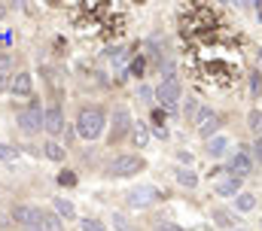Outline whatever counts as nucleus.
Instances as JSON below:
<instances>
[{"mask_svg": "<svg viewBox=\"0 0 262 231\" xmlns=\"http://www.w3.org/2000/svg\"><path fill=\"white\" fill-rule=\"evenodd\" d=\"M104 125H107V115H104V110H98V107H85V110H79V115H76V134L82 140H98L101 131H104Z\"/></svg>", "mask_w": 262, "mask_h": 231, "instance_id": "f257e3e1", "label": "nucleus"}, {"mask_svg": "<svg viewBox=\"0 0 262 231\" xmlns=\"http://www.w3.org/2000/svg\"><path fill=\"white\" fill-rule=\"evenodd\" d=\"M15 125H18L21 134H37L40 128H46V110H40L34 104L31 110H21V113L15 115Z\"/></svg>", "mask_w": 262, "mask_h": 231, "instance_id": "f03ea898", "label": "nucleus"}, {"mask_svg": "<svg viewBox=\"0 0 262 231\" xmlns=\"http://www.w3.org/2000/svg\"><path fill=\"white\" fill-rule=\"evenodd\" d=\"M140 171H143V158L140 155H116L107 165L110 176H134V173H140Z\"/></svg>", "mask_w": 262, "mask_h": 231, "instance_id": "7ed1b4c3", "label": "nucleus"}, {"mask_svg": "<svg viewBox=\"0 0 262 231\" xmlns=\"http://www.w3.org/2000/svg\"><path fill=\"white\" fill-rule=\"evenodd\" d=\"M156 98L162 101V107H168V110H174V107H177V101L183 98V88H180V79H177V76H168V79H162V85L156 88Z\"/></svg>", "mask_w": 262, "mask_h": 231, "instance_id": "20e7f679", "label": "nucleus"}, {"mask_svg": "<svg viewBox=\"0 0 262 231\" xmlns=\"http://www.w3.org/2000/svg\"><path fill=\"white\" fill-rule=\"evenodd\" d=\"M131 113H128V107H116L113 110V125H110V143H119L125 134L131 131Z\"/></svg>", "mask_w": 262, "mask_h": 231, "instance_id": "39448f33", "label": "nucleus"}, {"mask_svg": "<svg viewBox=\"0 0 262 231\" xmlns=\"http://www.w3.org/2000/svg\"><path fill=\"white\" fill-rule=\"evenodd\" d=\"M12 219H15L18 225H25V228L43 225V213H40L37 207H31V204H15V207H12Z\"/></svg>", "mask_w": 262, "mask_h": 231, "instance_id": "423d86ee", "label": "nucleus"}, {"mask_svg": "<svg viewBox=\"0 0 262 231\" xmlns=\"http://www.w3.org/2000/svg\"><path fill=\"white\" fill-rule=\"evenodd\" d=\"M226 171L232 173V176H241V179H244L247 173L253 171V158H250V155H247V152L241 149V152H235V155L229 158V165H226Z\"/></svg>", "mask_w": 262, "mask_h": 231, "instance_id": "0eeeda50", "label": "nucleus"}, {"mask_svg": "<svg viewBox=\"0 0 262 231\" xmlns=\"http://www.w3.org/2000/svg\"><path fill=\"white\" fill-rule=\"evenodd\" d=\"M9 91H12V95H18V98H25V95H31V91H34V76H31L28 70H21V73H15V76L9 79Z\"/></svg>", "mask_w": 262, "mask_h": 231, "instance_id": "6e6552de", "label": "nucleus"}, {"mask_svg": "<svg viewBox=\"0 0 262 231\" xmlns=\"http://www.w3.org/2000/svg\"><path fill=\"white\" fill-rule=\"evenodd\" d=\"M220 131V115L210 113V110H198V134L201 137H210Z\"/></svg>", "mask_w": 262, "mask_h": 231, "instance_id": "1a4fd4ad", "label": "nucleus"}, {"mask_svg": "<svg viewBox=\"0 0 262 231\" xmlns=\"http://www.w3.org/2000/svg\"><path fill=\"white\" fill-rule=\"evenodd\" d=\"M156 195H159L156 189H149V186H140V189H131V192L125 195V198H128V204H131V207H149Z\"/></svg>", "mask_w": 262, "mask_h": 231, "instance_id": "9d476101", "label": "nucleus"}, {"mask_svg": "<svg viewBox=\"0 0 262 231\" xmlns=\"http://www.w3.org/2000/svg\"><path fill=\"white\" fill-rule=\"evenodd\" d=\"M43 131L52 134V137H58L64 131V113H61V107H49L46 110V128Z\"/></svg>", "mask_w": 262, "mask_h": 231, "instance_id": "9b49d317", "label": "nucleus"}, {"mask_svg": "<svg viewBox=\"0 0 262 231\" xmlns=\"http://www.w3.org/2000/svg\"><path fill=\"white\" fill-rule=\"evenodd\" d=\"M210 219H213V225H220V228H232V225L238 222V216H235L232 210H226V207H213V210H210Z\"/></svg>", "mask_w": 262, "mask_h": 231, "instance_id": "f8f14e48", "label": "nucleus"}, {"mask_svg": "<svg viewBox=\"0 0 262 231\" xmlns=\"http://www.w3.org/2000/svg\"><path fill=\"white\" fill-rule=\"evenodd\" d=\"M216 195H223V198H232V195H235V198H238V195H241V176H232V173H229V179H223V182L216 186Z\"/></svg>", "mask_w": 262, "mask_h": 231, "instance_id": "ddd939ff", "label": "nucleus"}, {"mask_svg": "<svg viewBox=\"0 0 262 231\" xmlns=\"http://www.w3.org/2000/svg\"><path fill=\"white\" fill-rule=\"evenodd\" d=\"M131 140H134L137 149H143V146L149 143V128H146L143 122H134V125H131Z\"/></svg>", "mask_w": 262, "mask_h": 231, "instance_id": "4468645a", "label": "nucleus"}, {"mask_svg": "<svg viewBox=\"0 0 262 231\" xmlns=\"http://www.w3.org/2000/svg\"><path fill=\"white\" fill-rule=\"evenodd\" d=\"M43 155H46L49 161H64L67 149L61 146V143H55V140H46V146H43Z\"/></svg>", "mask_w": 262, "mask_h": 231, "instance_id": "2eb2a0df", "label": "nucleus"}, {"mask_svg": "<svg viewBox=\"0 0 262 231\" xmlns=\"http://www.w3.org/2000/svg\"><path fill=\"white\" fill-rule=\"evenodd\" d=\"M52 210H55L61 219H73V216H76V210H73V204H70L67 198H55V201H52Z\"/></svg>", "mask_w": 262, "mask_h": 231, "instance_id": "dca6fc26", "label": "nucleus"}, {"mask_svg": "<svg viewBox=\"0 0 262 231\" xmlns=\"http://www.w3.org/2000/svg\"><path fill=\"white\" fill-rule=\"evenodd\" d=\"M235 207H238L241 213H250V210L256 207V195H250V192H241V195L235 198Z\"/></svg>", "mask_w": 262, "mask_h": 231, "instance_id": "f3484780", "label": "nucleus"}, {"mask_svg": "<svg viewBox=\"0 0 262 231\" xmlns=\"http://www.w3.org/2000/svg\"><path fill=\"white\" fill-rule=\"evenodd\" d=\"M43 228L46 231H64V219L52 210V213H43Z\"/></svg>", "mask_w": 262, "mask_h": 231, "instance_id": "a211bd4d", "label": "nucleus"}, {"mask_svg": "<svg viewBox=\"0 0 262 231\" xmlns=\"http://www.w3.org/2000/svg\"><path fill=\"white\" fill-rule=\"evenodd\" d=\"M226 146H229L226 137H213V140L207 143V155H210V158H220V155L226 152Z\"/></svg>", "mask_w": 262, "mask_h": 231, "instance_id": "6ab92c4d", "label": "nucleus"}, {"mask_svg": "<svg viewBox=\"0 0 262 231\" xmlns=\"http://www.w3.org/2000/svg\"><path fill=\"white\" fill-rule=\"evenodd\" d=\"M177 182H180L183 189H195L198 186V173L195 171H177Z\"/></svg>", "mask_w": 262, "mask_h": 231, "instance_id": "aec40b11", "label": "nucleus"}, {"mask_svg": "<svg viewBox=\"0 0 262 231\" xmlns=\"http://www.w3.org/2000/svg\"><path fill=\"white\" fill-rule=\"evenodd\" d=\"M79 231H110V228H107L101 219H82V222H79Z\"/></svg>", "mask_w": 262, "mask_h": 231, "instance_id": "412c9836", "label": "nucleus"}, {"mask_svg": "<svg viewBox=\"0 0 262 231\" xmlns=\"http://www.w3.org/2000/svg\"><path fill=\"white\" fill-rule=\"evenodd\" d=\"M152 231H183V225H177L171 219H156L152 222Z\"/></svg>", "mask_w": 262, "mask_h": 231, "instance_id": "4be33fe9", "label": "nucleus"}, {"mask_svg": "<svg viewBox=\"0 0 262 231\" xmlns=\"http://www.w3.org/2000/svg\"><path fill=\"white\" fill-rule=\"evenodd\" d=\"M247 122H250V131H253V134H262V113L259 110H250Z\"/></svg>", "mask_w": 262, "mask_h": 231, "instance_id": "5701e85b", "label": "nucleus"}, {"mask_svg": "<svg viewBox=\"0 0 262 231\" xmlns=\"http://www.w3.org/2000/svg\"><path fill=\"white\" fill-rule=\"evenodd\" d=\"M137 98H140L143 104H152V98H156V88H149V85H140V88H137Z\"/></svg>", "mask_w": 262, "mask_h": 231, "instance_id": "b1692460", "label": "nucleus"}, {"mask_svg": "<svg viewBox=\"0 0 262 231\" xmlns=\"http://www.w3.org/2000/svg\"><path fill=\"white\" fill-rule=\"evenodd\" d=\"M113 228H116V231H134V228L128 225V219H125L122 213H116V216H113Z\"/></svg>", "mask_w": 262, "mask_h": 231, "instance_id": "393cba45", "label": "nucleus"}, {"mask_svg": "<svg viewBox=\"0 0 262 231\" xmlns=\"http://www.w3.org/2000/svg\"><path fill=\"white\" fill-rule=\"evenodd\" d=\"M9 67H12V55L9 52H0V73H6Z\"/></svg>", "mask_w": 262, "mask_h": 231, "instance_id": "a878e982", "label": "nucleus"}, {"mask_svg": "<svg viewBox=\"0 0 262 231\" xmlns=\"http://www.w3.org/2000/svg\"><path fill=\"white\" fill-rule=\"evenodd\" d=\"M58 182H61V186H73V182H76V176H73L70 171H64V173H58Z\"/></svg>", "mask_w": 262, "mask_h": 231, "instance_id": "bb28decb", "label": "nucleus"}, {"mask_svg": "<svg viewBox=\"0 0 262 231\" xmlns=\"http://www.w3.org/2000/svg\"><path fill=\"white\" fill-rule=\"evenodd\" d=\"M6 158H12V146L0 143V161H6Z\"/></svg>", "mask_w": 262, "mask_h": 231, "instance_id": "cd10ccee", "label": "nucleus"}, {"mask_svg": "<svg viewBox=\"0 0 262 231\" xmlns=\"http://www.w3.org/2000/svg\"><path fill=\"white\" fill-rule=\"evenodd\" d=\"M3 88H9V79H6V73H0V91Z\"/></svg>", "mask_w": 262, "mask_h": 231, "instance_id": "c85d7f7f", "label": "nucleus"}, {"mask_svg": "<svg viewBox=\"0 0 262 231\" xmlns=\"http://www.w3.org/2000/svg\"><path fill=\"white\" fill-rule=\"evenodd\" d=\"M253 149H256V158H259V161H262V137H259V140H256V146H253Z\"/></svg>", "mask_w": 262, "mask_h": 231, "instance_id": "c756f323", "label": "nucleus"}, {"mask_svg": "<svg viewBox=\"0 0 262 231\" xmlns=\"http://www.w3.org/2000/svg\"><path fill=\"white\" fill-rule=\"evenodd\" d=\"M3 18H6V6L0 3V21H3Z\"/></svg>", "mask_w": 262, "mask_h": 231, "instance_id": "7c9ffc66", "label": "nucleus"}, {"mask_svg": "<svg viewBox=\"0 0 262 231\" xmlns=\"http://www.w3.org/2000/svg\"><path fill=\"white\" fill-rule=\"evenodd\" d=\"M259 73H262V49H259Z\"/></svg>", "mask_w": 262, "mask_h": 231, "instance_id": "2f4dec72", "label": "nucleus"}]
</instances>
